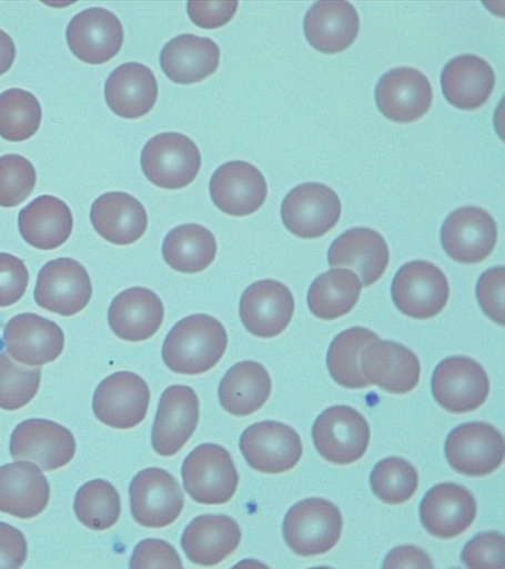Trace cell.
Masks as SVG:
<instances>
[{
	"label": "cell",
	"instance_id": "cell-29",
	"mask_svg": "<svg viewBox=\"0 0 505 569\" xmlns=\"http://www.w3.org/2000/svg\"><path fill=\"white\" fill-rule=\"evenodd\" d=\"M327 258L330 267L355 269L363 279V287H370L384 276L390 252L385 238L375 230L353 229L336 238Z\"/></svg>",
	"mask_w": 505,
	"mask_h": 569
},
{
	"label": "cell",
	"instance_id": "cell-25",
	"mask_svg": "<svg viewBox=\"0 0 505 569\" xmlns=\"http://www.w3.org/2000/svg\"><path fill=\"white\" fill-rule=\"evenodd\" d=\"M360 19L352 3L344 0H322L305 16L304 33L314 49L324 54H337L354 44Z\"/></svg>",
	"mask_w": 505,
	"mask_h": 569
},
{
	"label": "cell",
	"instance_id": "cell-27",
	"mask_svg": "<svg viewBox=\"0 0 505 569\" xmlns=\"http://www.w3.org/2000/svg\"><path fill=\"white\" fill-rule=\"evenodd\" d=\"M240 525L230 516L204 515L194 519L182 535V550L193 565L212 567L222 563L239 548Z\"/></svg>",
	"mask_w": 505,
	"mask_h": 569
},
{
	"label": "cell",
	"instance_id": "cell-35",
	"mask_svg": "<svg viewBox=\"0 0 505 569\" xmlns=\"http://www.w3.org/2000/svg\"><path fill=\"white\" fill-rule=\"evenodd\" d=\"M162 254L174 271L185 274L200 273L215 260V237L203 226L182 224L164 238Z\"/></svg>",
	"mask_w": 505,
	"mask_h": 569
},
{
	"label": "cell",
	"instance_id": "cell-51",
	"mask_svg": "<svg viewBox=\"0 0 505 569\" xmlns=\"http://www.w3.org/2000/svg\"><path fill=\"white\" fill-rule=\"evenodd\" d=\"M4 348L3 339H0V351H2Z\"/></svg>",
	"mask_w": 505,
	"mask_h": 569
},
{
	"label": "cell",
	"instance_id": "cell-10",
	"mask_svg": "<svg viewBox=\"0 0 505 569\" xmlns=\"http://www.w3.org/2000/svg\"><path fill=\"white\" fill-rule=\"evenodd\" d=\"M90 276L72 258H58L40 269L34 291L39 307L63 317L77 316L90 303Z\"/></svg>",
	"mask_w": 505,
	"mask_h": 569
},
{
	"label": "cell",
	"instance_id": "cell-28",
	"mask_svg": "<svg viewBox=\"0 0 505 569\" xmlns=\"http://www.w3.org/2000/svg\"><path fill=\"white\" fill-rule=\"evenodd\" d=\"M90 220L108 242L130 246L147 232L149 217L141 202L125 192H109L92 203Z\"/></svg>",
	"mask_w": 505,
	"mask_h": 569
},
{
	"label": "cell",
	"instance_id": "cell-18",
	"mask_svg": "<svg viewBox=\"0 0 505 569\" xmlns=\"http://www.w3.org/2000/svg\"><path fill=\"white\" fill-rule=\"evenodd\" d=\"M295 302L291 289L273 279L245 289L240 303L242 323L257 338H274L291 325Z\"/></svg>",
	"mask_w": 505,
	"mask_h": 569
},
{
	"label": "cell",
	"instance_id": "cell-40",
	"mask_svg": "<svg viewBox=\"0 0 505 569\" xmlns=\"http://www.w3.org/2000/svg\"><path fill=\"white\" fill-rule=\"evenodd\" d=\"M418 482L414 465L401 458L380 461L370 476L371 489L387 505H402L414 498Z\"/></svg>",
	"mask_w": 505,
	"mask_h": 569
},
{
	"label": "cell",
	"instance_id": "cell-46",
	"mask_svg": "<svg viewBox=\"0 0 505 569\" xmlns=\"http://www.w3.org/2000/svg\"><path fill=\"white\" fill-rule=\"evenodd\" d=\"M130 568H183L180 555L174 548L162 540H144L133 551Z\"/></svg>",
	"mask_w": 505,
	"mask_h": 569
},
{
	"label": "cell",
	"instance_id": "cell-9",
	"mask_svg": "<svg viewBox=\"0 0 505 569\" xmlns=\"http://www.w3.org/2000/svg\"><path fill=\"white\" fill-rule=\"evenodd\" d=\"M489 390L486 370L467 357L447 358L433 372V398L438 406L453 413L477 410L486 402Z\"/></svg>",
	"mask_w": 505,
	"mask_h": 569
},
{
	"label": "cell",
	"instance_id": "cell-30",
	"mask_svg": "<svg viewBox=\"0 0 505 569\" xmlns=\"http://www.w3.org/2000/svg\"><path fill=\"white\" fill-rule=\"evenodd\" d=\"M221 50L210 38L183 34L173 38L161 51V68L173 82L195 84L214 74Z\"/></svg>",
	"mask_w": 505,
	"mask_h": 569
},
{
	"label": "cell",
	"instance_id": "cell-11",
	"mask_svg": "<svg viewBox=\"0 0 505 569\" xmlns=\"http://www.w3.org/2000/svg\"><path fill=\"white\" fill-rule=\"evenodd\" d=\"M131 513L148 529H163L176 522L184 496L176 479L163 469L141 471L130 485Z\"/></svg>",
	"mask_w": 505,
	"mask_h": 569
},
{
	"label": "cell",
	"instance_id": "cell-50",
	"mask_svg": "<svg viewBox=\"0 0 505 569\" xmlns=\"http://www.w3.org/2000/svg\"><path fill=\"white\" fill-rule=\"evenodd\" d=\"M17 56L14 41L3 30H0V77L12 68Z\"/></svg>",
	"mask_w": 505,
	"mask_h": 569
},
{
	"label": "cell",
	"instance_id": "cell-12",
	"mask_svg": "<svg viewBox=\"0 0 505 569\" xmlns=\"http://www.w3.org/2000/svg\"><path fill=\"white\" fill-rule=\"evenodd\" d=\"M340 216L342 202L339 196L322 183L297 186L282 203V220L289 232L309 240L332 231Z\"/></svg>",
	"mask_w": 505,
	"mask_h": 569
},
{
	"label": "cell",
	"instance_id": "cell-21",
	"mask_svg": "<svg viewBox=\"0 0 505 569\" xmlns=\"http://www.w3.org/2000/svg\"><path fill=\"white\" fill-rule=\"evenodd\" d=\"M210 192L213 203L230 216L255 213L264 204L267 186L263 173L253 164L231 161L213 173Z\"/></svg>",
	"mask_w": 505,
	"mask_h": 569
},
{
	"label": "cell",
	"instance_id": "cell-39",
	"mask_svg": "<svg viewBox=\"0 0 505 569\" xmlns=\"http://www.w3.org/2000/svg\"><path fill=\"white\" fill-rule=\"evenodd\" d=\"M74 511L78 520L88 529L107 531L120 519V495L110 482L92 480L79 489Z\"/></svg>",
	"mask_w": 505,
	"mask_h": 569
},
{
	"label": "cell",
	"instance_id": "cell-16",
	"mask_svg": "<svg viewBox=\"0 0 505 569\" xmlns=\"http://www.w3.org/2000/svg\"><path fill=\"white\" fill-rule=\"evenodd\" d=\"M3 343L7 353L18 363L41 367L53 363L63 353L65 336L53 320L23 313L9 320Z\"/></svg>",
	"mask_w": 505,
	"mask_h": 569
},
{
	"label": "cell",
	"instance_id": "cell-45",
	"mask_svg": "<svg viewBox=\"0 0 505 569\" xmlns=\"http://www.w3.org/2000/svg\"><path fill=\"white\" fill-rule=\"evenodd\" d=\"M504 296L505 268L496 267L488 269L479 278L477 298L483 312L501 327L505 325Z\"/></svg>",
	"mask_w": 505,
	"mask_h": 569
},
{
	"label": "cell",
	"instance_id": "cell-7",
	"mask_svg": "<svg viewBox=\"0 0 505 569\" xmlns=\"http://www.w3.org/2000/svg\"><path fill=\"white\" fill-rule=\"evenodd\" d=\"M150 388L135 372L120 371L100 382L92 410L104 426L129 430L140 426L150 407Z\"/></svg>",
	"mask_w": 505,
	"mask_h": 569
},
{
	"label": "cell",
	"instance_id": "cell-33",
	"mask_svg": "<svg viewBox=\"0 0 505 569\" xmlns=\"http://www.w3.org/2000/svg\"><path fill=\"white\" fill-rule=\"evenodd\" d=\"M23 240L41 251H53L71 236L74 219L69 206L55 196H40L19 213Z\"/></svg>",
	"mask_w": 505,
	"mask_h": 569
},
{
	"label": "cell",
	"instance_id": "cell-42",
	"mask_svg": "<svg viewBox=\"0 0 505 569\" xmlns=\"http://www.w3.org/2000/svg\"><path fill=\"white\" fill-rule=\"evenodd\" d=\"M37 184L33 163L20 154L0 157V207L10 209L28 200Z\"/></svg>",
	"mask_w": 505,
	"mask_h": 569
},
{
	"label": "cell",
	"instance_id": "cell-34",
	"mask_svg": "<svg viewBox=\"0 0 505 569\" xmlns=\"http://www.w3.org/2000/svg\"><path fill=\"white\" fill-rule=\"evenodd\" d=\"M272 392V379L255 361H242L223 377L219 397L221 406L234 417H250L265 406Z\"/></svg>",
	"mask_w": 505,
	"mask_h": 569
},
{
	"label": "cell",
	"instance_id": "cell-23",
	"mask_svg": "<svg viewBox=\"0 0 505 569\" xmlns=\"http://www.w3.org/2000/svg\"><path fill=\"white\" fill-rule=\"evenodd\" d=\"M478 509L474 496L457 483H441L431 489L420 507L421 522L433 537L451 540L465 533Z\"/></svg>",
	"mask_w": 505,
	"mask_h": 569
},
{
	"label": "cell",
	"instance_id": "cell-6",
	"mask_svg": "<svg viewBox=\"0 0 505 569\" xmlns=\"http://www.w3.org/2000/svg\"><path fill=\"white\" fill-rule=\"evenodd\" d=\"M313 441L326 461L335 465L354 463L364 457L368 448L370 427L354 408H329L314 423Z\"/></svg>",
	"mask_w": 505,
	"mask_h": 569
},
{
	"label": "cell",
	"instance_id": "cell-41",
	"mask_svg": "<svg viewBox=\"0 0 505 569\" xmlns=\"http://www.w3.org/2000/svg\"><path fill=\"white\" fill-rule=\"evenodd\" d=\"M41 369L16 363L6 351H0V409L17 411L28 406L38 395Z\"/></svg>",
	"mask_w": 505,
	"mask_h": 569
},
{
	"label": "cell",
	"instance_id": "cell-14",
	"mask_svg": "<svg viewBox=\"0 0 505 569\" xmlns=\"http://www.w3.org/2000/svg\"><path fill=\"white\" fill-rule=\"evenodd\" d=\"M445 452L453 470L469 478H483L501 468L504 439L489 423H463L450 433Z\"/></svg>",
	"mask_w": 505,
	"mask_h": 569
},
{
	"label": "cell",
	"instance_id": "cell-44",
	"mask_svg": "<svg viewBox=\"0 0 505 569\" xmlns=\"http://www.w3.org/2000/svg\"><path fill=\"white\" fill-rule=\"evenodd\" d=\"M29 283V272L20 258L0 253V308L12 307L23 298Z\"/></svg>",
	"mask_w": 505,
	"mask_h": 569
},
{
	"label": "cell",
	"instance_id": "cell-20",
	"mask_svg": "<svg viewBox=\"0 0 505 569\" xmlns=\"http://www.w3.org/2000/svg\"><path fill=\"white\" fill-rule=\"evenodd\" d=\"M375 99L378 110L388 120L411 123L426 116L433 91L424 72L414 68H396L380 79Z\"/></svg>",
	"mask_w": 505,
	"mask_h": 569
},
{
	"label": "cell",
	"instance_id": "cell-26",
	"mask_svg": "<svg viewBox=\"0 0 505 569\" xmlns=\"http://www.w3.org/2000/svg\"><path fill=\"white\" fill-rule=\"evenodd\" d=\"M108 316L113 335L131 343H140L159 332L164 308L156 293L148 288L135 287L113 299Z\"/></svg>",
	"mask_w": 505,
	"mask_h": 569
},
{
	"label": "cell",
	"instance_id": "cell-31",
	"mask_svg": "<svg viewBox=\"0 0 505 569\" xmlns=\"http://www.w3.org/2000/svg\"><path fill=\"white\" fill-rule=\"evenodd\" d=\"M441 86L451 106L476 110L491 98L496 74L486 60L472 54L459 56L443 69Z\"/></svg>",
	"mask_w": 505,
	"mask_h": 569
},
{
	"label": "cell",
	"instance_id": "cell-22",
	"mask_svg": "<svg viewBox=\"0 0 505 569\" xmlns=\"http://www.w3.org/2000/svg\"><path fill=\"white\" fill-rule=\"evenodd\" d=\"M360 368L370 385L407 395L418 386L421 366L408 348L391 340H377L367 346L360 357Z\"/></svg>",
	"mask_w": 505,
	"mask_h": 569
},
{
	"label": "cell",
	"instance_id": "cell-38",
	"mask_svg": "<svg viewBox=\"0 0 505 569\" xmlns=\"http://www.w3.org/2000/svg\"><path fill=\"white\" fill-rule=\"evenodd\" d=\"M43 118L39 100L27 90L10 89L0 94V138L23 142L34 137Z\"/></svg>",
	"mask_w": 505,
	"mask_h": 569
},
{
	"label": "cell",
	"instance_id": "cell-47",
	"mask_svg": "<svg viewBox=\"0 0 505 569\" xmlns=\"http://www.w3.org/2000/svg\"><path fill=\"white\" fill-rule=\"evenodd\" d=\"M236 0H210V2H189L192 22L204 29H215L229 24L239 9Z\"/></svg>",
	"mask_w": 505,
	"mask_h": 569
},
{
	"label": "cell",
	"instance_id": "cell-2",
	"mask_svg": "<svg viewBox=\"0 0 505 569\" xmlns=\"http://www.w3.org/2000/svg\"><path fill=\"white\" fill-rule=\"evenodd\" d=\"M342 533V512L333 502L317 498L293 506L283 525L286 545L302 557L322 556L332 551Z\"/></svg>",
	"mask_w": 505,
	"mask_h": 569
},
{
	"label": "cell",
	"instance_id": "cell-5",
	"mask_svg": "<svg viewBox=\"0 0 505 569\" xmlns=\"http://www.w3.org/2000/svg\"><path fill=\"white\" fill-rule=\"evenodd\" d=\"M391 295L402 315L425 320L438 316L446 308L450 284L437 266L414 261L401 267Z\"/></svg>",
	"mask_w": 505,
	"mask_h": 569
},
{
	"label": "cell",
	"instance_id": "cell-4",
	"mask_svg": "<svg viewBox=\"0 0 505 569\" xmlns=\"http://www.w3.org/2000/svg\"><path fill=\"white\" fill-rule=\"evenodd\" d=\"M201 164L198 144L179 132L156 134L144 144L141 154L144 176L166 190L188 188L198 178Z\"/></svg>",
	"mask_w": 505,
	"mask_h": 569
},
{
	"label": "cell",
	"instance_id": "cell-49",
	"mask_svg": "<svg viewBox=\"0 0 505 569\" xmlns=\"http://www.w3.org/2000/svg\"><path fill=\"white\" fill-rule=\"evenodd\" d=\"M384 568H433L431 558L415 546L395 548L387 556Z\"/></svg>",
	"mask_w": 505,
	"mask_h": 569
},
{
	"label": "cell",
	"instance_id": "cell-24",
	"mask_svg": "<svg viewBox=\"0 0 505 569\" xmlns=\"http://www.w3.org/2000/svg\"><path fill=\"white\" fill-rule=\"evenodd\" d=\"M49 500L50 485L34 462L20 460L0 468V512L34 519L47 509Z\"/></svg>",
	"mask_w": 505,
	"mask_h": 569
},
{
	"label": "cell",
	"instance_id": "cell-8",
	"mask_svg": "<svg viewBox=\"0 0 505 569\" xmlns=\"http://www.w3.org/2000/svg\"><path fill=\"white\" fill-rule=\"evenodd\" d=\"M9 449L16 461L34 462L41 470L50 472L67 467L74 459L77 441L60 423L30 419L14 429Z\"/></svg>",
	"mask_w": 505,
	"mask_h": 569
},
{
	"label": "cell",
	"instance_id": "cell-37",
	"mask_svg": "<svg viewBox=\"0 0 505 569\" xmlns=\"http://www.w3.org/2000/svg\"><path fill=\"white\" fill-rule=\"evenodd\" d=\"M380 338L366 328H352L339 335L327 351L330 376L346 389H364L370 381L360 368L363 350Z\"/></svg>",
	"mask_w": 505,
	"mask_h": 569
},
{
	"label": "cell",
	"instance_id": "cell-48",
	"mask_svg": "<svg viewBox=\"0 0 505 569\" xmlns=\"http://www.w3.org/2000/svg\"><path fill=\"white\" fill-rule=\"evenodd\" d=\"M28 557L26 537L16 527L0 522V569L23 567Z\"/></svg>",
	"mask_w": 505,
	"mask_h": 569
},
{
	"label": "cell",
	"instance_id": "cell-3",
	"mask_svg": "<svg viewBox=\"0 0 505 569\" xmlns=\"http://www.w3.org/2000/svg\"><path fill=\"white\" fill-rule=\"evenodd\" d=\"M185 492L201 505H225L240 485L231 453L220 445L203 443L195 448L182 467Z\"/></svg>",
	"mask_w": 505,
	"mask_h": 569
},
{
	"label": "cell",
	"instance_id": "cell-17",
	"mask_svg": "<svg viewBox=\"0 0 505 569\" xmlns=\"http://www.w3.org/2000/svg\"><path fill=\"white\" fill-rule=\"evenodd\" d=\"M200 421V400L185 386L163 391L152 428V447L160 457H174L192 438Z\"/></svg>",
	"mask_w": 505,
	"mask_h": 569
},
{
	"label": "cell",
	"instance_id": "cell-43",
	"mask_svg": "<svg viewBox=\"0 0 505 569\" xmlns=\"http://www.w3.org/2000/svg\"><path fill=\"white\" fill-rule=\"evenodd\" d=\"M462 562L472 569H503L505 538L497 532H484L473 538L462 552Z\"/></svg>",
	"mask_w": 505,
	"mask_h": 569
},
{
	"label": "cell",
	"instance_id": "cell-15",
	"mask_svg": "<svg viewBox=\"0 0 505 569\" xmlns=\"http://www.w3.org/2000/svg\"><path fill=\"white\" fill-rule=\"evenodd\" d=\"M240 448L252 469L270 475L294 469L303 455L301 437L291 427L276 421L257 422L246 429Z\"/></svg>",
	"mask_w": 505,
	"mask_h": 569
},
{
	"label": "cell",
	"instance_id": "cell-36",
	"mask_svg": "<svg viewBox=\"0 0 505 569\" xmlns=\"http://www.w3.org/2000/svg\"><path fill=\"white\" fill-rule=\"evenodd\" d=\"M361 288L357 274L350 269H332L319 276L309 289V309L323 320L342 318L355 308Z\"/></svg>",
	"mask_w": 505,
	"mask_h": 569
},
{
	"label": "cell",
	"instance_id": "cell-13",
	"mask_svg": "<svg viewBox=\"0 0 505 569\" xmlns=\"http://www.w3.org/2000/svg\"><path fill=\"white\" fill-rule=\"evenodd\" d=\"M497 240L496 221L479 207H461L442 226L443 248L453 261L462 264H477L487 260Z\"/></svg>",
	"mask_w": 505,
	"mask_h": 569
},
{
	"label": "cell",
	"instance_id": "cell-1",
	"mask_svg": "<svg viewBox=\"0 0 505 569\" xmlns=\"http://www.w3.org/2000/svg\"><path fill=\"white\" fill-rule=\"evenodd\" d=\"M229 336L219 319L208 315L183 318L164 339L162 359L181 376H201L223 358Z\"/></svg>",
	"mask_w": 505,
	"mask_h": 569
},
{
	"label": "cell",
	"instance_id": "cell-19",
	"mask_svg": "<svg viewBox=\"0 0 505 569\" xmlns=\"http://www.w3.org/2000/svg\"><path fill=\"white\" fill-rule=\"evenodd\" d=\"M67 39L72 54L84 63L100 66L119 54L123 28L110 10L90 8L71 19Z\"/></svg>",
	"mask_w": 505,
	"mask_h": 569
},
{
	"label": "cell",
	"instance_id": "cell-32",
	"mask_svg": "<svg viewBox=\"0 0 505 569\" xmlns=\"http://www.w3.org/2000/svg\"><path fill=\"white\" fill-rule=\"evenodd\" d=\"M159 97L156 77L147 66L127 63L113 70L107 81L110 109L123 119H139L152 110Z\"/></svg>",
	"mask_w": 505,
	"mask_h": 569
}]
</instances>
